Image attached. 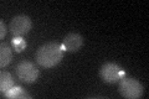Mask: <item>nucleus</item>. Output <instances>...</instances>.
<instances>
[{
  "label": "nucleus",
  "mask_w": 149,
  "mask_h": 99,
  "mask_svg": "<svg viewBox=\"0 0 149 99\" xmlns=\"http://www.w3.org/2000/svg\"><path fill=\"white\" fill-rule=\"evenodd\" d=\"M63 52L65 47L58 42H46L36 51V62L41 67L51 68L61 62Z\"/></svg>",
  "instance_id": "nucleus-1"
},
{
  "label": "nucleus",
  "mask_w": 149,
  "mask_h": 99,
  "mask_svg": "<svg viewBox=\"0 0 149 99\" xmlns=\"http://www.w3.org/2000/svg\"><path fill=\"white\" fill-rule=\"evenodd\" d=\"M118 91L120 93V96L127 99H138L143 96L144 87L138 79L124 76L119 79Z\"/></svg>",
  "instance_id": "nucleus-2"
},
{
  "label": "nucleus",
  "mask_w": 149,
  "mask_h": 99,
  "mask_svg": "<svg viewBox=\"0 0 149 99\" xmlns=\"http://www.w3.org/2000/svg\"><path fill=\"white\" fill-rule=\"evenodd\" d=\"M124 76H125L124 69H122L117 63L113 62H107L102 64L100 69V77L106 83H116Z\"/></svg>",
  "instance_id": "nucleus-3"
},
{
  "label": "nucleus",
  "mask_w": 149,
  "mask_h": 99,
  "mask_svg": "<svg viewBox=\"0 0 149 99\" xmlns=\"http://www.w3.org/2000/svg\"><path fill=\"white\" fill-rule=\"evenodd\" d=\"M16 76L25 83H34L39 77V69L30 61H21L16 66Z\"/></svg>",
  "instance_id": "nucleus-4"
},
{
  "label": "nucleus",
  "mask_w": 149,
  "mask_h": 99,
  "mask_svg": "<svg viewBox=\"0 0 149 99\" xmlns=\"http://www.w3.org/2000/svg\"><path fill=\"white\" fill-rule=\"evenodd\" d=\"M32 22L27 15H16L10 21V31L14 36H22L31 30Z\"/></svg>",
  "instance_id": "nucleus-5"
},
{
  "label": "nucleus",
  "mask_w": 149,
  "mask_h": 99,
  "mask_svg": "<svg viewBox=\"0 0 149 99\" xmlns=\"http://www.w3.org/2000/svg\"><path fill=\"white\" fill-rule=\"evenodd\" d=\"M82 45H83V37L80 34H76V32L67 34L65 36L63 44H62L65 50L68 51V52H76V51L81 48Z\"/></svg>",
  "instance_id": "nucleus-6"
},
{
  "label": "nucleus",
  "mask_w": 149,
  "mask_h": 99,
  "mask_svg": "<svg viewBox=\"0 0 149 99\" xmlns=\"http://www.w3.org/2000/svg\"><path fill=\"white\" fill-rule=\"evenodd\" d=\"M11 60H13V50L5 42H1V45H0V66H1V68L6 67L11 62Z\"/></svg>",
  "instance_id": "nucleus-7"
},
{
  "label": "nucleus",
  "mask_w": 149,
  "mask_h": 99,
  "mask_svg": "<svg viewBox=\"0 0 149 99\" xmlns=\"http://www.w3.org/2000/svg\"><path fill=\"white\" fill-rule=\"evenodd\" d=\"M4 94H5L6 98H20V99H30L31 98V96L25 91L24 88H21L19 86L11 87L9 91H6Z\"/></svg>",
  "instance_id": "nucleus-8"
},
{
  "label": "nucleus",
  "mask_w": 149,
  "mask_h": 99,
  "mask_svg": "<svg viewBox=\"0 0 149 99\" xmlns=\"http://www.w3.org/2000/svg\"><path fill=\"white\" fill-rule=\"evenodd\" d=\"M11 87H14L13 76L9 72H6V71H1V73H0V91L4 94Z\"/></svg>",
  "instance_id": "nucleus-9"
},
{
  "label": "nucleus",
  "mask_w": 149,
  "mask_h": 99,
  "mask_svg": "<svg viewBox=\"0 0 149 99\" xmlns=\"http://www.w3.org/2000/svg\"><path fill=\"white\" fill-rule=\"evenodd\" d=\"M11 46H13V50L15 51V52L20 53L26 48L27 44L21 36H14L11 39Z\"/></svg>",
  "instance_id": "nucleus-10"
},
{
  "label": "nucleus",
  "mask_w": 149,
  "mask_h": 99,
  "mask_svg": "<svg viewBox=\"0 0 149 99\" xmlns=\"http://www.w3.org/2000/svg\"><path fill=\"white\" fill-rule=\"evenodd\" d=\"M6 35V26H5V22L4 20H0V39H4Z\"/></svg>",
  "instance_id": "nucleus-11"
}]
</instances>
